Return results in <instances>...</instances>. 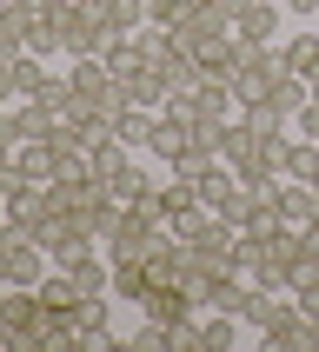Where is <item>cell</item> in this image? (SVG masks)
<instances>
[{
  "label": "cell",
  "mask_w": 319,
  "mask_h": 352,
  "mask_svg": "<svg viewBox=\"0 0 319 352\" xmlns=\"http://www.w3.org/2000/svg\"><path fill=\"white\" fill-rule=\"evenodd\" d=\"M0 286H7V233H0Z\"/></svg>",
  "instance_id": "f546056e"
},
{
  "label": "cell",
  "mask_w": 319,
  "mask_h": 352,
  "mask_svg": "<svg viewBox=\"0 0 319 352\" xmlns=\"http://www.w3.org/2000/svg\"><path fill=\"white\" fill-rule=\"evenodd\" d=\"M246 306H253V279L246 273H213V286H206V313H233V319H246Z\"/></svg>",
  "instance_id": "ba28073f"
},
{
  "label": "cell",
  "mask_w": 319,
  "mask_h": 352,
  "mask_svg": "<svg viewBox=\"0 0 319 352\" xmlns=\"http://www.w3.org/2000/svg\"><path fill=\"white\" fill-rule=\"evenodd\" d=\"M160 206H166V226H173L179 213H193V206H206V199L193 193V179H186V173H173L166 186H160Z\"/></svg>",
  "instance_id": "ffe728a7"
},
{
  "label": "cell",
  "mask_w": 319,
  "mask_h": 352,
  "mask_svg": "<svg viewBox=\"0 0 319 352\" xmlns=\"http://www.w3.org/2000/svg\"><path fill=\"white\" fill-rule=\"evenodd\" d=\"M313 166H319V146L306 133H299V140H279V179H313Z\"/></svg>",
  "instance_id": "9a60e30c"
},
{
  "label": "cell",
  "mask_w": 319,
  "mask_h": 352,
  "mask_svg": "<svg viewBox=\"0 0 319 352\" xmlns=\"http://www.w3.org/2000/svg\"><path fill=\"white\" fill-rule=\"evenodd\" d=\"M34 239L47 246V259H54V266H80V259H87V253L100 246V239L87 233V226H80L74 213H54V219H47V226H40Z\"/></svg>",
  "instance_id": "6da1fadb"
},
{
  "label": "cell",
  "mask_w": 319,
  "mask_h": 352,
  "mask_svg": "<svg viewBox=\"0 0 319 352\" xmlns=\"http://www.w3.org/2000/svg\"><path fill=\"white\" fill-rule=\"evenodd\" d=\"M279 0H253V7H246V14H239V27H233V40H273L279 34Z\"/></svg>",
  "instance_id": "4fadbf2b"
},
{
  "label": "cell",
  "mask_w": 319,
  "mask_h": 352,
  "mask_svg": "<svg viewBox=\"0 0 319 352\" xmlns=\"http://www.w3.org/2000/svg\"><path fill=\"white\" fill-rule=\"evenodd\" d=\"M160 74H166V87H173V94H193L199 80H206V67H199V54H186V47H173V60H166Z\"/></svg>",
  "instance_id": "ac0fdd59"
},
{
  "label": "cell",
  "mask_w": 319,
  "mask_h": 352,
  "mask_svg": "<svg viewBox=\"0 0 319 352\" xmlns=\"http://www.w3.org/2000/svg\"><path fill=\"white\" fill-rule=\"evenodd\" d=\"M293 126H299V133H306V140H319V94H313V100H306V107H299V113H293Z\"/></svg>",
  "instance_id": "cb8c5ba5"
},
{
  "label": "cell",
  "mask_w": 319,
  "mask_h": 352,
  "mask_svg": "<svg viewBox=\"0 0 319 352\" xmlns=\"http://www.w3.org/2000/svg\"><path fill=\"white\" fill-rule=\"evenodd\" d=\"M199 333H206V352H226L239 339V319L233 313H199Z\"/></svg>",
  "instance_id": "7402d4cb"
},
{
  "label": "cell",
  "mask_w": 319,
  "mask_h": 352,
  "mask_svg": "<svg viewBox=\"0 0 319 352\" xmlns=\"http://www.w3.org/2000/svg\"><path fill=\"white\" fill-rule=\"evenodd\" d=\"M126 94H133V107H166V94H173V87H166V74H160V67H140L133 80H126Z\"/></svg>",
  "instance_id": "d6986e66"
},
{
  "label": "cell",
  "mask_w": 319,
  "mask_h": 352,
  "mask_svg": "<svg viewBox=\"0 0 319 352\" xmlns=\"http://www.w3.org/2000/svg\"><path fill=\"white\" fill-rule=\"evenodd\" d=\"M233 186H239V173H233V166H226V160H213V166H199V173H193V193L206 199L213 213H219V199L233 193Z\"/></svg>",
  "instance_id": "2e32d148"
},
{
  "label": "cell",
  "mask_w": 319,
  "mask_h": 352,
  "mask_svg": "<svg viewBox=\"0 0 319 352\" xmlns=\"http://www.w3.org/2000/svg\"><path fill=\"white\" fill-rule=\"evenodd\" d=\"M100 60H107V74H113V80H133L140 67H146V47H140V34H113Z\"/></svg>",
  "instance_id": "30bf717a"
},
{
  "label": "cell",
  "mask_w": 319,
  "mask_h": 352,
  "mask_svg": "<svg viewBox=\"0 0 319 352\" xmlns=\"http://www.w3.org/2000/svg\"><path fill=\"white\" fill-rule=\"evenodd\" d=\"M14 126H20V140H47L60 126V107L54 100H14Z\"/></svg>",
  "instance_id": "9c48e42d"
},
{
  "label": "cell",
  "mask_w": 319,
  "mask_h": 352,
  "mask_svg": "<svg viewBox=\"0 0 319 352\" xmlns=\"http://www.w3.org/2000/svg\"><path fill=\"white\" fill-rule=\"evenodd\" d=\"M0 352H14V326L7 319H0Z\"/></svg>",
  "instance_id": "83f0119b"
},
{
  "label": "cell",
  "mask_w": 319,
  "mask_h": 352,
  "mask_svg": "<svg viewBox=\"0 0 319 352\" xmlns=\"http://www.w3.org/2000/svg\"><path fill=\"white\" fill-rule=\"evenodd\" d=\"M306 246H313V253H319V213H313V226H306Z\"/></svg>",
  "instance_id": "f1b7e54d"
},
{
  "label": "cell",
  "mask_w": 319,
  "mask_h": 352,
  "mask_svg": "<svg viewBox=\"0 0 319 352\" xmlns=\"http://www.w3.org/2000/svg\"><path fill=\"white\" fill-rule=\"evenodd\" d=\"M100 7H107V27L113 34H140L146 27V0H100Z\"/></svg>",
  "instance_id": "44dd1931"
},
{
  "label": "cell",
  "mask_w": 319,
  "mask_h": 352,
  "mask_svg": "<svg viewBox=\"0 0 319 352\" xmlns=\"http://www.w3.org/2000/svg\"><path fill=\"white\" fill-rule=\"evenodd\" d=\"M0 7H14V0H0Z\"/></svg>",
  "instance_id": "1f68e13d"
},
{
  "label": "cell",
  "mask_w": 319,
  "mask_h": 352,
  "mask_svg": "<svg viewBox=\"0 0 319 352\" xmlns=\"http://www.w3.org/2000/svg\"><path fill=\"white\" fill-rule=\"evenodd\" d=\"M286 14H299V20H319V0H279Z\"/></svg>",
  "instance_id": "4316f807"
},
{
  "label": "cell",
  "mask_w": 319,
  "mask_h": 352,
  "mask_svg": "<svg viewBox=\"0 0 319 352\" xmlns=\"http://www.w3.org/2000/svg\"><path fill=\"white\" fill-rule=\"evenodd\" d=\"M74 333L87 339V346H107V352H113L120 346V339H113V293L80 299V306H74Z\"/></svg>",
  "instance_id": "8992f818"
},
{
  "label": "cell",
  "mask_w": 319,
  "mask_h": 352,
  "mask_svg": "<svg viewBox=\"0 0 319 352\" xmlns=\"http://www.w3.org/2000/svg\"><path fill=\"white\" fill-rule=\"evenodd\" d=\"M60 166H67V153H60L54 140H20V153H14V173H20V179H34V186H54Z\"/></svg>",
  "instance_id": "52a82bcc"
},
{
  "label": "cell",
  "mask_w": 319,
  "mask_h": 352,
  "mask_svg": "<svg viewBox=\"0 0 319 352\" xmlns=\"http://www.w3.org/2000/svg\"><path fill=\"white\" fill-rule=\"evenodd\" d=\"M233 113H239L233 80H226V74H206V80L193 87V126H226Z\"/></svg>",
  "instance_id": "7a4b0ae2"
},
{
  "label": "cell",
  "mask_w": 319,
  "mask_h": 352,
  "mask_svg": "<svg viewBox=\"0 0 319 352\" xmlns=\"http://www.w3.org/2000/svg\"><path fill=\"white\" fill-rule=\"evenodd\" d=\"M153 193H160V179L146 173L140 160H126V166L113 173V199H120V206H140V199H153Z\"/></svg>",
  "instance_id": "7c38bea8"
},
{
  "label": "cell",
  "mask_w": 319,
  "mask_h": 352,
  "mask_svg": "<svg viewBox=\"0 0 319 352\" xmlns=\"http://www.w3.org/2000/svg\"><path fill=\"white\" fill-rule=\"evenodd\" d=\"M306 186H313V199H319V166H313V179H306Z\"/></svg>",
  "instance_id": "4dcf8cb0"
},
{
  "label": "cell",
  "mask_w": 319,
  "mask_h": 352,
  "mask_svg": "<svg viewBox=\"0 0 319 352\" xmlns=\"http://www.w3.org/2000/svg\"><path fill=\"white\" fill-rule=\"evenodd\" d=\"M306 100H313V87H306V80H299L293 67H279V74H273V87H266V107H279V113L293 120L299 107H306Z\"/></svg>",
  "instance_id": "8fae6325"
},
{
  "label": "cell",
  "mask_w": 319,
  "mask_h": 352,
  "mask_svg": "<svg viewBox=\"0 0 319 352\" xmlns=\"http://www.w3.org/2000/svg\"><path fill=\"white\" fill-rule=\"evenodd\" d=\"M279 60H286L306 87H319V34H293L286 47H279Z\"/></svg>",
  "instance_id": "5bb4252c"
},
{
  "label": "cell",
  "mask_w": 319,
  "mask_h": 352,
  "mask_svg": "<svg viewBox=\"0 0 319 352\" xmlns=\"http://www.w3.org/2000/svg\"><path fill=\"white\" fill-rule=\"evenodd\" d=\"M60 206H54V193L47 186H34V179H20L14 186V199H7V226H20V233H40L47 219H54Z\"/></svg>",
  "instance_id": "277c9868"
},
{
  "label": "cell",
  "mask_w": 319,
  "mask_h": 352,
  "mask_svg": "<svg viewBox=\"0 0 319 352\" xmlns=\"http://www.w3.org/2000/svg\"><path fill=\"white\" fill-rule=\"evenodd\" d=\"M20 87H14V60H0V107H14Z\"/></svg>",
  "instance_id": "484cf974"
},
{
  "label": "cell",
  "mask_w": 319,
  "mask_h": 352,
  "mask_svg": "<svg viewBox=\"0 0 319 352\" xmlns=\"http://www.w3.org/2000/svg\"><path fill=\"white\" fill-rule=\"evenodd\" d=\"M206 7H213V14L226 20V27H239V14H246V7H253V0H206Z\"/></svg>",
  "instance_id": "d4e9b609"
},
{
  "label": "cell",
  "mask_w": 319,
  "mask_h": 352,
  "mask_svg": "<svg viewBox=\"0 0 319 352\" xmlns=\"http://www.w3.org/2000/svg\"><path fill=\"white\" fill-rule=\"evenodd\" d=\"M140 313L146 319H160V326H179V319H193V313H206L179 279H160V286H146V299H140Z\"/></svg>",
  "instance_id": "3957f363"
},
{
  "label": "cell",
  "mask_w": 319,
  "mask_h": 352,
  "mask_svg": "<svg viewBox=\"0 0 319 352\" xmlns=\"http://www.w3.org/2000/svg\"><path fill=\"white\" fill-rule=\"evenodd\" d=\"M146 286H153V273H146V259H113V299H146Z\"/></svg>",
  "instance_id": "e0dca14e"
},
{
  "label": "cell",
  "mask_w": 319,
  "mask_h": 352,
  "mask_svg": "<svg viewBox=\"0 0 319 352\" xmlns=\"http://www.w3.org/2000/svg\"><path fill=\"white\" fill-rule=\"evenodd\" d=\"M313 213H319V199H313V186L306 179H273V219L279 226H313Z\"/></svg>",
  "instance_id": "5b68a950"
},
{
  "label": "cell",
  "mask_w": 319,
  "mask_h": 352,
  "mask_svg": "<svg viewBox=\"0 0 319 352\" xmlns=\"http://www.w3.org/2000/svg\"><path fill=\"white\" fill-rule=\"evenodd\" d=\"M126 346H133V352H166V326H160V319H140Z\"/></svg>",
  "instance_id": "603a6c76"
}]
</instances>
